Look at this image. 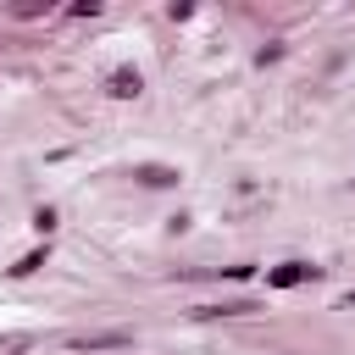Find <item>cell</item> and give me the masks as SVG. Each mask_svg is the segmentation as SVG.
Segmentation results:
<instances>
[{"label": "cell", "mask_w": 355, "mask_h": 355, "mask_svg": "<svg viewBox=\"0 0 355 355\" xmlns=\"http://www.w3.org/2000/svg\"><path fill=\"white\" fill-rule=\"evenodd\" d=\"M344 305H349V311H355V288H349V294H344Z\"/></svg>", "instance_id": "obj_7"}, {"label": "cell", "mask_w": 355, "mask_h": 355, "mask_svg": "<svg viewBox=\"0 0 355 355\" xmlns=\"http://www.w3.org/2000/svg\"><path fill=\"white\" fill-rule=\"evenodd\" d=\"M44 255H50V250H33V255H22V261L11 266V277H28V272H39V266H44Z\"/></svg>", "instance_id": "obj_5"}, {"label": "cell", "mask_w": 355, "mask_h": 355, "mask_svg": "<svg viewBox=\"0 0 355 355\" xmlns=\"http://www.w3.org/2000/svg\"><path fill=\"white\" fill-rule=\"evenodd\" d=\"M33 227H39V233H50V227H55V211H50V205H44V211H33Z\"/></svg>", "instance_id": "obj_6"}, {"label": "cell", "mask_w": 355, "mask_h": 355, "mask_svg": "<svg viewBox=\"0 0 355 355\" xmlns=\"http://www.w3.org/2000/svg\"><path fill=\"white\" fill-rule=\"evenodd\" d=\"M133 178H139V183H150V189H166V183H178V172H172V166H139Z\"/></svg>", "instance_id": "obj_4"}, {"label": "cell", "mask_w": 355, "mask_h": 355, "mask_svg": "<svg viewBox=\"0 0 355 355\" xmlns=\"http://www.w3.org/2000/svg\"><path fill=\"white\" fill-rule=\"evenodd\" d=\"M305 277H316V266H311V261H283V266H272V272H266V283H272V288H294V283H305Z\"/></svg>", "instance_id": "obj_1"}, {"label": "cell", "mask_w": 355, "mask_h": 355, "mask_svg": "<svg viewBox=\"0 0 355 355\" xmlns=\"http://www.w3.org/2000/svg\"><path fill=\"white\" fill-rule=\"evenodd\" d=\"M139 89H144V83H139V72H128V67H116V72H111V94H122V100H128V94H139Z\"/></svg>", "instance_id": "obj_3"}, {"label": "cell", "mask_w": 355, "mask_h": 355, "mask_svg": "<svg viewBox=\"0 0 355 355\" xmlns=\"http://www.w3.org/2000/svg\"><path fill=\"white\" fill-rule=\"evenodd\" d=\"M133 344V333H89V338H72V349H122Z\"/></svg>", "instance_id": "obj_2"}]
</instances>
